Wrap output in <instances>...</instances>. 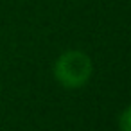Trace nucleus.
I'll list each match as a JSON object with an SVG mask.
<instances>
[{
	"label": "nucleus",
	"instance_id": "nucleus-1",
	"mask_svg": "<svg viewBox=\"0 0 131 131\" xmlns=\"http://www.w3.org/2000/svg\"><path fill=\"white\" fill-rule=\"evenodd\" d=\"M92 59L81 50H68L54 63V77L65 88H81L92 77Z\"/></svg>",
	"mask_w": 131,
	"mask_h": 131
},
{
	"label": "nucleus",
	"instance_id": "nucleus-2",
	"mask_svg": "<svg viewBox=\"0 0 131 131\" xmlns=\"http://www.w3.org/2000/svg\"><path fill=\"white\" fill-rule=\"evenodd\" d=\"M118 124H120V129H122V131H131V106H127V108L122 111Z\"/></svg>",
	"mask_w": 131,
	"mask_h": 131
}]
</instances>
